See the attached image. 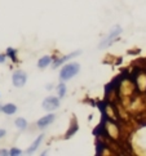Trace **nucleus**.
Here are the masks:
<instances>
[{
  "mask_svg": "<svg viewBox=\"0 0 146 156\" xmlns=\"http://www.w3.org/2000/svg\"><path fill=\"white\" fill-rule=\"evenodd\" d=\"M79 70H80V65L76 63V62H71L69 65L64 66L60 71L61 80H69V79H71V77H74L78 72H79Z\"/></svg>",
  "mask_w": 146,
  "mask_h": 156,
  "instance_id": "f257e3e1",
  "label": "nucleus"
},
{
  "mask_svg": "<svg viewBox=\"0 0 146 156\" xmlns=\"http://www.w3.org/2000/svg\"><path fill=\"white\" fill-rule=\"evenodd\" d=\"M26 80H27V76L24 71H16L13 74V77H12V81H13V85L17 87V88H22L25 84H26Z\"/></svg>",
  "mask_w": 146,
  "mask_h": 156,
  "instance_id": "f03ea898",
  "label": "nucleus"
},
{
  "mask_svg": "<svg viewBox=\"0 0 146 156\" xmlns=\"http://www.w3.org/2000/svg\"><path fill=\"white\" fill-rule=\"evenodd\" d=\"M120 32H122V27L120 26H115L114 27V29L113 30H111V32H110V34H109V36L108 37H106L105 39V40L102 41V43H101L100 44V48L101 49H102V48H105V47H108V45H110V44H111V41H113L114 40V39L118 36V35H119L120 34Z\"/></svg>",
  "mask_w": 146,
  "mask_h": 156,
  "instance_id": "7ed1b4c3",
  "label": "nucleus"
},
{
  "mask_svg": "<svg viewBox=\"0 0 146 156\" xmlns=\"http://www.w3.org/2000/svg\"><path fill=\"white\" fill-rule=\"evenodd\" d=\"M58 106H60V99L56 97H48L43 101V108L47 111H52V110L58 108Z\"/></svg>",
  "mask_w": 146,
  "mask_h": 156,
  "instance_id": "20e7f679",
  "label": "nucleus"
},
{
  "mask_svg": "<svg viewBox=\"0 0 146 156\" xmlns=\"http://www.w3.org/2000/svg\"><path fill=\"white\" fill-rule=\"evenodd\" d=\"M54 120V115L53 114H49L47 116H44V118H42L40 120L38 121V126L42 128V129H44V128H47L49 124H52Z\"/></svg>",
  "mask_w": 146,
  "mask_h": 156,
  "instance_id": "39448f33",
  "label": "nucleus"
},
{
  "mask_svg": "<svg viewBox=\"0 0 146 156\" xmlns=\"http://www.w3.org/2000/svg\"><path fill=\"white\" fill-rule=\"evenodd\" d=\"M78 54H80V51H76V52H74V53H70V54H67V55H65V57H62V58H60V59H57L56 62L53 63V67H58L60 65H62L64 62H66V61H69L70 58H72V57H75V55H78Z\"/></svg>",
  "mask_w": 146,
  "mask_h": 156,
  "instance_id": "423d86ee",
  "label": "nucleus"
},
{
  "mask_svg": "<svg viewBox=\"0 0 146 156\" xmlns=\"http://www.w3.org/2000/svg\"><path fill=\"white\" fill-rule=\"evenodd\" d=\"M2 111L4 114H7V115H13V114L17 112V106L13 105V103H7V105H4L2 107Z\"/></svg>",
  "mask_w": 146,
  "mask_h": 156,
  "instance_id": "0eeeda50",
  "label": "nucleus"
},
{
  "mask_svg": "<svg viewBox=\"0 0 146 156\" xmlns=\"http://www.w3.org/2000/svg\"><path fill=\"white\" fill-rule=\"evenodd\" d=\"M43 138H44V136L42 134V136H39L36 139H35V141H34V143L31 144V146L29 147V150H27V154H32L34 151H35V150L39 147V144H40L42 143V141H43Z\"/></svg>",
  "mask_w": 146,
  "mask_h": 156,
  "instance_id": "6e6552de",
  "label": "nucleus"
},
{
  "mask_svg": "<svg viewBox=\"0 0 146 156\" xmlns=\"http://www.w3.org/2000/svg\"><path fill=\"white\" fill-rule=\"evenodd\" d=\"M50 61H52V58L48 57V55H46V57H43L39 59V62H38V67L39 69H44V67H47V66L50 63Z\"/></svg>",
  "mask_w": 146,
  "mask_h": 156,
  "instance_id": "1a4fd4ad",
  "label": "nucleus"
},
{
  "mask_svg": "<svg viewBox=\"0 0 146 156\" xmlns=\"http://www.w3.org/2000/svg\"><path fill=\"white\" fill-rule=\"evenodd\" d=\"M16 126L18 128V129H21V130H24V129H26V126H27V121L24 119V118H18V119H16Z\"/></svg>",
  "mask_w": 146,
  "mask_h": 156,
  "instance_id": "9d476101",
  "label": "nucleus"
},
{
  "mask_svg": "<svg viewBox=\"0 0 146 156\" xmlns=\"http://www.w3.org/2000/svg\"><path fill=\"white\" fill-rule=\"evenodd\" d=\"M57 92H58V97L60 98L65 97V94H66V85L64 84V83H61V84L57 87Z\"/></svg>",
  "mask_w": 146,
  "mask_h": 156,
  "instance_id": "9b49d317",
  "label": "nucleus"
},
{
  "mask_svg": "<svg viewBox=\"0 0 146 156\" xmlns=\"http://www.w3.org/2000/svg\"><path fill=\"white\" fill-rule=\"evenodd\" d=\"M22 154V151H21V150L20 148H12V150H10V151H9V155H12V156H18V155H21Z\"/></svg>",
  "mask_w": 146,
  "mask_h": 156,
  "instance_id": "f8f14e48",
  "label": "nucleus"
},
{
  "mask_svg": "<svg viewBox=\"0 0 146 156\" xmlns=\"http://www.w3.org/2000/svg\"><path fill=\"white\" fill-rule=\"evenodd\" d=\"M0 155H9V151H7V150H0Z\"/></svg>",
  "mask_w": 146,
  "mask_h": 156,
  "instance_id": "ddd939ff",
  "label": "nucleus"
},
{
  "mask_svg": "<svg viewBox=\"0 0 146 156\" xmlns=\"http://www.w3.org/2000/svg\"><path fill=\"white\" fill-rule=\"evenodd\" d=\"M5 61V54H0V63H3Z\"/></svg>",
  "mask_w": 146,
  "mask_h": 156,
  "instance_id": "4468645a",
  "label": "nucleus"
},
{
  "mask_svg": "<svg viewBox=\"0 0 146 156\" xmlns=\"http://www.w3.org/2000/svg\"><path fill=\"white\" fill-rule=\"evenodd\" d=\"M5 136V130L4 129H0V138H3Z\"/></svg>",
  "mask_w": 146,
  "mask_h": 156,
  "instance_id": "2eb2a0df",
  "label": "nucleus"
}]
</instances>
